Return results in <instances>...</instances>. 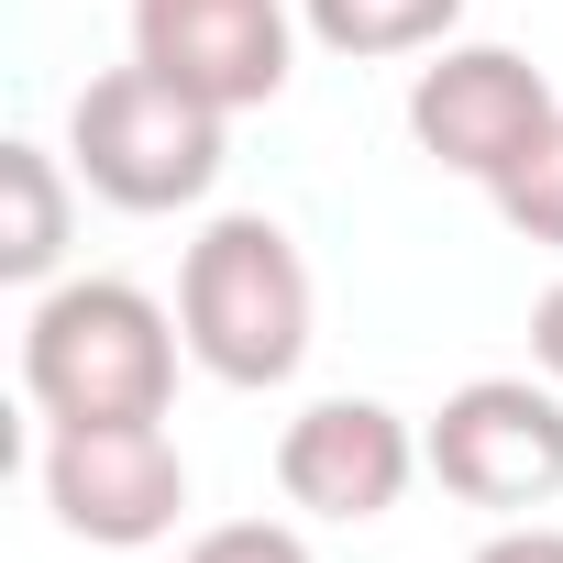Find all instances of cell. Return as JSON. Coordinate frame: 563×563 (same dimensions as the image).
Here are the masks:
<instances>
[{"label":"cell","instance_id":"7a4b0ae2","mask_svg":"<svg viewBox=\"0 0 563 563\" xmlns=\"http://www.w3.org/2000/svg\"><path fill=\"white\" fill-rule=\"evenodd\" d=\"M177 332H188L199 376H221V387H288L310 354V265H299L288 221L221 210L177 265Z\"/></svg>","mask_w":563,"mask_h":563},{"label":"cell","instance_id":"52a82bcc","mask_svg":"<svg viewBox=\"0 0 563 563\" xmlns=\"http://www.w3.org/2000/svg\"><path fill=\"white\" fill-rule=\"evenodd\" d=\"M420 464H431V453H420V431H409L387 398H310L288 431H276V486H288V508L343 519V530L387 519Z\"/></svg>","mask_w":563,"mask_h":563},{"label":"cell","instance_id":"5b68a950","mask_svg":"<svg viewBox=\"0 0 563 563\" xmlns=\"http://www.w3.org/2000/svg\"><path fill=\"white\" fill-rule=\"evenodd\" d=\"M442 497L464 508H497V519H530L563 497V387L552 376H475L431 409L420 431Z\"/></svg>","mask_w":563,"mask_h":563},{"label":"cell","instance_id":"5bb4252c","mask_svg":"<svg viewBox=\"0 0 563 563\" xmlns=\"http://www.w3.org/2000/svg\"><path fill=\"white\" fill-rule=\"evenodd\" d=\"M530 365L563 387V276H552V288H541V310H530Z\"/></svg>","mask_w":563,"mask_h":563},{"label":"cell","instance_id":"8992f818","mask_svg":"<svg viewBox=\"0 0 563 563\" xmlns=\"http://www.w3.org/2000/svg\"><path fill=\"white\" fill-rule=\"evenodd\" d=\"M45 508L100 552H144L188 508V453L166 420H67L45 431Z\"/></svg>","mask_w":563,"mask_h":563},{"label":"cell","instance_id":"7c38bea8","mask_svg":"<svg viewBox=\"0 0 563 563\" xmlns=\"http://www.w3.org/2000/svg\"><path fill=\"white\" fill-rule=\"evenodd\" d=\"M188 563H310V541L288 519H221V530L188 541Z\"/></svg>","mask_w":563,"mask_h":563},{"label":"cell","instance_id":"8fae6325","mask_svg":"<svg viewBox=\"0 0 563 563\" xmlns=\"http://www.w3.org/2000/svg\"><path fill=\"white\" fill-rule=\"evenodd\" d=\"M486 199H497V221H508L519 243H552V254H563V133H552L508 188H486Z\"/></svg>","mask_w":563,"mask_h":563},{"label":"cell","instance_id":"30bf717a","mask_svg":"<svg viewBox=\"0 0 563 563\" xmlns=\"http://www.w3.org/2000/svg\"><path fill=\"white\" fill-rule=\"evenodd\" d=\"M299 23L332 56H431V45H453L464 0H299Z\"/></svg>","mask_w":563,"mask_h":563},{"label":"cell","instance_id":"3957f363","mask_svg":"<svg viewBox=\"0 0 563 563\" xmlns=\"http://www.w3.org/2000/svg\"><path fill=\"white\" fill-rule=\"evenodd\" d=\"M221 133H232V111H210L199 89H177L166 67H111V78H89L78 89V111H67V166H78V188L89 199H111V210H188V199H210V177H221Z\"/></svg>","mask_w":563,"mask_h":563},{"label":"cell","instance_id":"6da1fadb","mask_svg":"<svg viewBox=\"0 0 563 563\" xmlns=\"http://www.w3.org/2000/svg\"><path fill=\"white\" fill-rule=\"evenodd\" d=\"M177 310H155L133 276H67L23 321V398L45 431L67 420H166L177 398Z\"/></svg>","mask_w":563,"mask_h":563},{"label":"cell","instance_id":"9c48e42d","mask_svg":"<svg viewBox=\"0 0 563 563\" xmlns=\"http://www.w3.org/2000/svg\"><path fill=\"white\" fill-rule=\"evenodd\" d=\"M67 155L45 144H0V276L12 288H45L56 254H67Z\"/></svg>","mask_w":563,"mask_h":563},{"label":"cell","instance_id":"ba28073f","mask_svg":"<svg viewBox=\"0 0 563 563\" xmlns=\"http://www.w3.org/2000/svg\"><path fill=\"white\" fill-rule=\"evenodd\" d=\"M133 56L199 89L210 111H265L288 89V0H133Z\"/></svg>","mask_w":563,"mask_h":563},{"label":"cell","instance_id":"4fadbf2b","mask_svg":"<svg viewBox=\"0 0 563 563\" xmlns=\"http://www.w3.org/2000/svg\"><path fill=\"white\" fill-rule=\"evenodd\" d=\"M475 563H563V530H552V519H497V530L475 541Z\"/></svg>","mask_w":563,"mask_h":563},{"label":"cell","instance_id":"277c9868","mask_svg":"<svg viewBox=\"0 0 563 563\" xmlns=\"http://www.w3.org/2000/svg\"><path fill=\"white\" fill-rule=\"evenodd\" d=\"M409 133L431 166L475 177V188H508L552 133H563V100L530 56L508 45H431V67L409 78Z\"/></svg>","mask_w":563,"mask_h":563}]
</instances>
